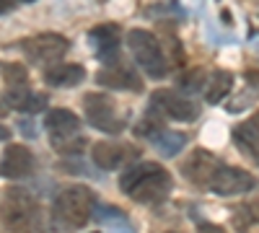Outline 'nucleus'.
Wrapping results in <instances>:
<instances>
[{
    "label": "nucleus",
    "instance_id": "8",
    "mask_svg": "<svg viewBox=\"0 0 259 233\" xmlns=\"http://www.w3.org/2000/svg\"><path fill=\"white\" fill-rule=\"evenodd\" d=\"M150 109L161 112L163 117L174 119V122H192V119H197V114H200V109H197L194 101H189L182 94L166 91V88L156 91L153 96H150Z\"/></svg>",
    "mask_w": 259,
    "mask_h": 233
},
{
    "label": "nucleus",
    "instance_id": "11",
    "mask_svg": "<svg viewBox=\"0 0 259 233\" xmlns=\"http://www.w3.org/2000/svg\"><path fill=\"white\" fill-rule=\"evenodd\" d=\"M96 83L99 86H104V88H117V91H140L143 88V80H140V75L130 68V65H124V62H109V65H104L99 73H96Z\"/></svg>",
    "mask_w": 259,
    "mask_h": 233
},
{
    "label": "nucleus",
    "instance_id": "20",
    "mask_svg": "<svg viewBox=\"0 0 259 233\" xmlns=\"http://www.w3.org/2000/svg\"><path fill=\"white\" fill-rule=\"evenodd\" d=\"M205 83H207L205 70H202V68H192V70H187V73L179 78V88H184L187 94H192V91H202Z\"/></svg>",
    "mask_w": 259,
    "mask_h": 233
},
{
    "label": "nucleus",
    "instance_id": "2",
    "mask_svg": "<svg viewBox=\"0 0 259 233\" xmlns=\"http://www.w3.org/2000/svg\"><path fill=\"white\" fill-rule=\"evenodd\" d=\"M39 205L31 197V192L21 187H11L0 197V220L13 233H29L36 223Z\"/></svg>",
    "mask_w": 259,
    "mask_h": 233
},
{
    "label": "nucleus",
    "instance_id": "26",
    "mask_svg": "<svg viewBox=\"0 0 259 233\" xmlns=\"http://www.w3.org/2000/svg\"><path fill=\"white\" fill-rule=\"evenodd\" d=\"M16 8V0H0V13H8Z\"/></svg>",
    "mask_w": 259,
    "mask_h": 233
},
{
    "label": "nucleus",
    "instance_id": "28",
    "mask_svg": "<svg viewBox=\"0 0 259 233\" xmlns=\"http://www.w3.org/2000/svg\"><path fill=\"white\" fill-rule=\"evenodd\" d=\"M251 122H254V124H256V127H259V112H256V114H254V117H251Z\"/></svg>",
    "mask_w": 259,
    "mask_h": 233
},
{
    "label": "nucleus",
    "instance_id": "25",
    "mask_svg": "<svg viewBox=\"0 0 259 233\" xmlns=\"http://www.w3.org/2000/svg\"><path fill=\"white\" fill-rule=\"evenodd\" d=\"M249 215H251L254 220H259V197L249 202Z\"/></svg>",
    "mask_w": 259,
    "mask_h": 233
},
{
    "label": "nucleus",
    "instance_id": "17",
    "mask_svg": "<svg viewBox=\"0 0 259 233\" xmlns=\"http://www.w3.org/2000/svg\"><path fill=\"white\" fill-rule=\"evenodd\" d=\"M231 86H233V75H231L228 70H215V73L207 78L205 88H202L207 104H218V101H223V99L231 94Z\"/></svg>",
    "mask_w": 259,
    "mask_h": 233
},
{
    "label": "nucleus",
    "instance_id": "7",
    "mask_svg": "<svg viewBox=\"0 0 259 233\" xmlns=\"http://www.w3.org/2000/svg\"><path fill=\"white\" fill-rule=\"evenodd\" d=\"M83 104H85V117H89V122L94 127H99V130H104V132H119L122 130L124 119L117 114V107H114V101L109 96L89 94L83 99Z\"/></svg>",
    "mask_w": 259,
    "mask_h": 233
},
{
    "label": "nucleus",
    "instance_id": "22",
    "mask_svg": "<svg viewBox=\"0 0 259 233\" xmlns=\"http://www.w3.org/2000/svg\"><path fill=\"white\" fill-rule=\"evenodd\" d=\"M166 60H168V65H174V68H184L182 41L177 36H168V41H166Z\"/></svg>",
    "mask_w": 259,
    "mask_h": 233
},
{
    "label": "nucleus",
    "instance_id": "19",
    "mask_svg": "<svg viewBox=\"0 0 259 233\" xmlns=\"http://www.w3.org/2000/svg\"><path fill=\"white\" fill-rule=\"evenodd\" d=\"M163 132H166L163 114L156 112V109H150V112L135 124V135H140V137H156V135H163Z\"/></svg>",
    "mask_w": 259,
    "mask_h": 233
},
{
    "label": "nucleus",
    "instance_id": "29",
    "mask_svg": "<svg viewBox=\"0 0 259 233\" xmlns=\"http://www.w3.org/2000/svg\"><path fill=\"white\" fill-rule=\"evenodd\" d=\"M0 114H6V112H3V104H0Z\"/></svg>",
    "mask_w": 259,
    "mask_h": 233
},
{
    "label": "nucleus",
    "instance_id": "1",
    "mask_svg": "<svg viewBox=\"0 0 259 233\" xmlns=\"http://www.w3.org/2000/svg\"><path fill=\"white\" fill-rule=\"evenodd\" d=\"M119 189L133 197L135 202L153 205L168 195L171 176L161 163L145 161V163H135V166L124 168V174L119 176Z\"/></svg>",
    "mask_w": 259,
    "mask_h": 233
},
{
    "label": "nucleus",
    "instance_id": "21",
    "mask_svg": "<svg viewBox=\"0 0 259 233\" xmlns=\"http://www.w3.org/2000/svg\"><path fill=\"white\" fill-rule=\"evenodd\" d=\"M26 68L18 65V62H8V65H3V80L8 83V88L13 86H24L26 83Z\"/></svg>",
    "mask_w": 259,
    "mask_h": 233
},
{
    "label": "nucleus",
    "instance_id": "18",
    "mask_svg": "<svg viewBox=\"0 0 259 233\" xmlns=\"http://www.w3.org/2000/svg\"><path fill=\"white\" fill-rule=\"evenodd\" d=\"M233 140L236 145L241 148L246 156H251L256 163H259V127L254 122H244L233 130Z\"/></svg>",
    "mask_w": 259,
    "mask_h": 233
},
{
    "label": "nucleus",
    "instance_id": "12",
    "mask_svg": "<svg viewBox=\"0 0 259 233\" xmlns=\"http://www.w3.org/2000/svg\"><path fill=\"white\" fill-rule=\"evenodd\" d=\"M34 153L24 145H8L3 158H0V176L6 179H26L34 174Z\"/></svg>",
    "mask_w": 259,
    "mask_h": 233
},
{
    "label": "nucleus",
    "instance_id": "4",
    "mask_svg": "<svg viewBox=\"0 0 259 233\" xmlns=\"http://www.w3.org/2000/svg\"><path fill=\"white\" fill-rule=\"evenodd\" d=\"M127 47L133 50V57L138 60V65L145 70L148 78H163L168 73V60L161 47V41L145 31V29H133L127 31Z\"/></svg>",
    "mask_w": 259,
    "mask_h": 233
},
{
    "label": "nucleus",
    "instance_id": "24",
    "mask_svg": "<svg viewBox=\"0 0 259 233\" xmlns=\"http://www.w3.org/2000/svg\"><path fill=\"white\" fill-rule=\"evenodd\" d=\"M197 233H226V228H221V225H215V223H200Z\"/></svg>",
    "mask_w": 259,
    "mask_h": 233
},
{
    "label": "nucleus",
    "instance_id": "23",
    "mask_svg": "<svg viewBox=\"0 0 259 233\" xmlns=\"http://www.w3.org/2000/svg\"><path fill=\"white\" fill-rule=\"evenodd\" d=\"M158 145H161V151L166 153V156H174V153H179V148L184 145V135H179V132H163V137L158 140Z\"/></svg>",
    "mask_w": 259,
    "mask_h": 233
},
{
    "label": "nucleus",
    "instance_id": "15",
    "mask_svg": "<svg viewBox=\"0 0 259 233\" xmlns=\"http://www.w3.org/2000/svg\"><path fill=\"white\" fill-rule=\"evenodd\" d=\"M11 109L16 112H26V114H36V112H45L47 109V96L45 94H34L29 88H21V86H13L8 88L6 99H3Z\"/></svg>",
    "mask_w": 259,
    "mask_h": 233
},
{
    "label": "nucleus",
    "instance_id": "14",
    "mask_svg": "<svg viewBox=\"0 0 259 233\" xmlns=\"http://www.w3.org/2000/svg\"><path fill=\"white\" fill-rule=\"evenodd\" d=\"M83 78H85V70H83V65H78V62H52V65L45 70L47 86H55V88L78 86Z\"/></svg>",
    "mask_w": 259,
    "mask_h": 233
},
{
    "label": "nucleus",
    "instance_id": "30",
    "mask_svg": "<svg viewBox=\"0 0 259 233\" xmlns=\"http://www.w3.org/2000/svg\"><path fill=\"white\" fill-rule=\"evenodd\" d=\"M21 3H31V0H21Z\"/></svg>",
    "mask_w": 259,
    "mask_h": 233
},
{
    "label": "nucleus",
    "instance_id": "3",
    "mask_svg": "<svg viewBox=\"0 0 259 233\" xmlns=\"http://www.w3.org/2000/svg\"><path fill=\"white\" fill-rule=\"evenodd\" d=\"M94 207H96V197H94L91 189L80 187V184H73V187H65L57 195L55 215H57V220H62L70 228H83L91 220Z\"/></svg>",
    "mask_w": 259,
    "mask_h": 233
},
{
    "label": "nucleus",
    "instance_id": "9",
    "mask_svg": "<svg viewBox=\"0 0 259 233\" xmlns=\"http://www.w3.org/2000/svg\"><path fill=\"white\" fill-rule=\"evenodd\" d=\"M221 158L218 156H212L210 151H205V148H194V151L187 156V161L182 163V171L189 181L194 184H210V179L218 174V168H221Z\"/></svg>",
    "mask_w": 259,
    "mask_h": 233
},
{
    "label": "nucleus",
    "instance_id": "13",
    "mask_svg": "<svg viewBox=\"0 0 259 233\" xmlns=\"http://www.w3.org/2000/svg\"><path fill=\"white\" fill-rule=\"evenodd\" d=\"M91 41L96 47V55L104 62H114L119 55V44H122V34L114 24H101L91 31Z\"/></svg>",
    "mask_w": 259,
    "mask_h": 233
},
{
    "label": "nucleus",
    "instance_id": "5",
    "mask_svg": "<svg viewBox=\"0 0 259 233\" xmlns=\"http://www.w3.org/2000/svg\"><path fill=\"white\" fill-rule=\"evenodd\" d=\"M21 50L34 62H60L65 57V52L70 50V41L62 34L47 31V34H36V36L24 39L21 41Z\"/></svg>",
    "mask_w": 259,
    "mask_h": 233
},
{
    "label": "nucleus",
    "instance_id": "6",
    "mask_svg": "<svg viewBox=\"0 0 259 233\" xmlns=\"http://www.w3.org/2000/svg\"><path fill=\"white\" fill-rule=\"evenodd\" d=\"M256 187V176H251L249 171L239 166H221L218 174H215L207 184V189L212 195L221 197H231V195H246Z\"/></svg>",
    "mask_w": 259,
    "mask_h": 233
},
{
    "label": "nucleus",
    "instance_id": "27",
    "mask_svg": "<svg viewBox=\"0 0 259 233\" xmlns=\"http://www.w3.org/2000/svg\"><path fill=\"white\" fill-rule=\"evenodd\" d=\"M11 137V130H8V127H3V124H0V140H8Z\"/></svg>",
    "mask_w": 259,
    "mask_h": 233
},
{
    "label": "nucleus",
    "instance_id": "10",
    "mask_svg": "<svg viewBox=\"0 0 259 233\" xmlns=\"http://www.w3.org/2000/svg\"><path fill=\"white\" fill-rule=\"evenodd\" d=\"M94 163L104 171H114V168H122L124 163H130L133 158H138V151L127 143H114V140H101L94 145Z\"/></svg>",
    "mask_w": 259,
    "mask_h": 233
},
{
    "label": "nucleus",
    "instance_id": "16",
    "mask_svg": "<svg viewBox=\"0 0 259 233\" xmlns=\"http://www.w3.org/2000/svg\"><path fill=\"white\" fill-rule=\"evenodd\" d=\"M45 127L52 132V137H68V135H78L80 130V117L70 109H52L45 117Z\"/></svg>",
    "mask_w": 259,
    "mask_h": 233
}]
</instances>
